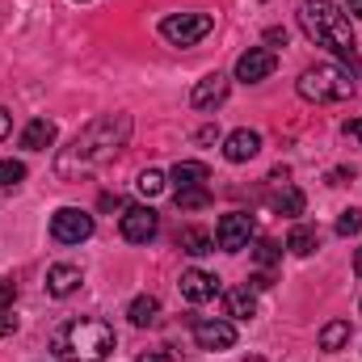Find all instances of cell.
I'll return each instance as SVG.
<instances>
[{"label": "cell", "mask_w": 362, "mask_h": 362, "mask_svg": "<svg viewBox=\"0 0 362 362\" xmlns=\"http://www.w3.org/2000/svg\"><path fill=\"white\" fill-rule=\"evenodd\" d=\"M55 144V122L51 118H30L25 131H21V148L25 152H47Z\"/></svg>", "instance_id": "obj_16"}, {"label": "cell", "mask_w": 362, "mask_h": 362, "mask_svg": "<svg viewBox=\"0 0 362 362\" xmlns=\"http://www.w3.org/2000/svg\"><path fill=\"white\" fill-rule=\"evenodd\" d=\"M181 295L189 299V303H206V299H215V295H223V286H219V278L206 270H185L181 274Z\"/></svg>", "instance_id": "obj_11"}, {"label": "cell", "mask_w": 362, "mask_h": 362, "mask_svg": "<svg viewBox=\"0 0 362 362\" xmlns=\"http://www.w3.org/2000/svg\"><path fill=\"white\" fill-rule=\"evenodd\" d=\"M354 274H358V278H362V249H358V253H354Z\"/></svg>", "instance_id": "obj_37"}, {"label": "cell", "mask_w": 362, "mask_h": 362, "mask_svg": "<svg viewBox=\"0 0 362 362\" xmlns=\"http://www.w3.org/2000/svg\"><path fill=\"white\" fill-rule=\"evenodd\" d=\"M21 181H25V165L21 160H0V189L21 185Z\"/></svg>", "instance_id": "obj_25"}, {"label": "cell", "mask_w": 362, "mask_h": 362, "mask_svg": "<svg viewBox=\"0 0 362 362\" xmlns=\"http://www.w3.org/2000/svg\"><path fill=\"white\" fill-rule=\"evenodd\" d=\"M114 206H122V198L118 194H101V211H114Z\"/></svg>", "instance_id": "obj_33"}, {"label": "cell", "mask_w": 362, "mask_h": 362, "mask_svg": "<svg viewBox=\"0 0 362 362\" xmlns=\"http://www.w3.org/2000/svg\"><path fill=\"white\" fill-rule=\"evenodd\" d=\"M93 236V215L81 206H59L51 215V240L55 245H85Z\"/></svg>", "instance_id": "obj_6"}, {"label": "cell", "mask_w": 362, "mask_h": 362, "mask_svg": "<svg viewBox=\"0 0 362 362\" xmlns=\"http://www.w3.org/2000/svg\"><path fill=\"white\" fill-rule=\"evenodd\" d=\"M118 337L105 320H93V316H76V320H64L55 333H51V354L59 362H101L114 354Z\"/></svg>", "instance_id": "obj_2"}, {"label": "cell", "mask_w": 362, "mask_h": 362, "mask_svg": "<svg viewBox=\"0 0 362 362\" xmlns=\"http://www.w3.org/2000/svg\"><path fill=\"white\" fill-rule=\"evenodd\" d=\"M165 185H169V181H165V173H160V169H144V173H139V181H135V189H139L144 198L165 194Z\"/></svg>", "instance_id": "obj_23"}, {"label": "cell", "mask_w": 362, "mask_h": 362, "mask_svg": "<svg viewBox=\"0 0 362 362\" xmlns=\"http://www.w3.org/2000/svg\"><path fill=\"white\" fill-rule=\"evenodd\" d=\"M257 152H262V135L249 131V127H240V131H232V135L223 139V156H228L232 165H245V160H253Z\"/></svg>", "instance_id": "obj_13"}, {"label": "cell", "mask_w": 362, "mask_h": 362, "mask_svg": "<svg viewBox=\"0 0 362 362\" xmlns=\"http://www.w3.org/2000/svg\"><path fill=\"white\" fill-rule=\"evenodd\" d=\"M274 68H278V55H274L270 47H249V51L236 59V81L262 85L266 76H274Z\"/></svg>", "instance_id": "obj_10"}, {"label": "cell", "mask_w": 362, "mask_h": 362, "mask_svg": "<svg viewBox=\"0 0 362 362\" xmlns=\"http://www.w3.org/2000/svg\"><path fill=\"white\" fill-rule=\"evenodd\" d=\"M211 30H215L211 13H169V17H160V38L173 42V47H198Z\"/></svg>", "instance_id": "obj_5"}, {"label": "cell", "mask_w": 362, "mask_h": 362, "mask_svg": "<svg viewBox=\"0 0 362 362\" xmlns=\"http://www.w3.org/2000/svg\"><path fill=\"white\" fill-rule=\"evenodd\" d=\"M316 245H320V232H316V228H308V223H295V228H291V236H286V249H291L295 257L316 253Z\"/></svg>", "instance_id": "obj_21"}, {"label": "cell", "mask_w": 362, "mask_h": 362, "mask_svg": "<svg viewBox=\"0 0 362 362\" xmlns=\"http://www.w3.org/2000/svg\"><path fill=\"white\" fill-rule=\"evenodd\" d=\"M81 282H85L81 266H51V270H47V295H51V299H68Z\"/></svg>", "instance_id": "obj_14"}, {"label": "cell", "mask_w": 362, "mask_h": 362, "mask_svg": "<svg viewBox=\"0 0 362 362\" xmlns=\"http://www.w3.org/2000/svg\"><path fill=\"white\" fill-rule=\"evenodd\" d=\"M245 362H266V358H245Z\"/></svg>", "instance_id": "obj_38"}, {"label": "cell", "mask_w": 362, "mask_h": 362, "mask_svg": "<svg viewBox=\"0 0 362 362\" xmlns=\"http://www.w3.org/2000/svg\"><path fill=\"white\" fill-rule=\"evenodd\" d=\"M127 316H131V325H135V329H148V325H156V320H160V299H156V295H139V299H131Z\"/></svg>", "instance_id": "obj_20"}, {"label": "cell", "mask_w": 362, "mask_h": 362, "mask_svg": "<svg viewBox=\"0 0 362 362\" xmlns=\"http://www.w3.org/2000/svg\"><path fill=\"white\" fill-rule=\"evenodd\" d=\"M266 42H282V47H286V30H270V34H266Z\"/></svg>", "instance_id": "obj_35"}, {"label": "cell", "mask_w": 362, "mask_h": 362, "mask_svg": "<svg viewBox=\"0 0 362 362\" xmlns=\"http://www.w3.org/2000/svg\"><path fill=\"white\" fill-rule=\"evenodd\" d=\"M295 89H299L303 101L333 105V101L354 97V76H350L346 68H337V64H316V68H308V72L295 81Z\"/></svg>", "instance_id": "obj_4"}, {"label": "cell", "mask_w": 362, "mask_h": 362, "mask_svg": "<svg viewBox=\"0 0 362 362\" xmlns=\"http://www.w3.org/2000/svg\"><path fill=\"white\" fill-rule=\"evenodd\" d=\"M139 362H177V358H173V350H148V354H139Z\"/></svg>", "instance_id": "obj_30"}, {"label": "cell", "mask_w": 362, "mask_h": 362, "mask_svg": "<svg viewBox=\"0 0 362 362\" xmlns=\"http://www.w3.org/2000/svg\"><path fill=\"white\" fill-rule=\"evenodd\" d=\"M223 312H228L232 320H253V316H257V291H253V286L223 291Z\"/></svg>", "instance_id": "obj_15"}, {"label": "cell", "mask_w": 362, "mask_h": 362, "mask_svg": "<svg viewBox=\"0 0 362 362\" xmlns=\"http://www.w3.org/2000/svg\"><path fill=\"white\" fill-rule=\"evenodd\" d=\"M346 177H354V169H337V173H329V185H346Z\"/></svg>", "instance_id": "obj_32"}, {"label": "cell", "mask_w": 362, "mask_h": 362, "mask_svg": "<svg viewBox=\"0 0 362 362\" xmlns=\"http://www.w3.org/2000/svg\"><path fill=\"white\" fill-rule=\"evenodd\" d=\"M8 131H13V118H8V110H4V105H0V144H4V139H8Z\"/></svg>", "instance_id": "obj_31"}, {"label": "cell", "mask_w": 362, "mask_h": 362, "mask_svg": "<svg viewBox=\"0 0 362 362\" xmlns=\"http://www.w3.org/2000/svg\"><path fill=\"white\" fill-rule=\"evenodd\" d=\"M169 177H173L177 189H189V185H206V181H211V169H206L202 160H177Z\"/></svg>", "instance_id": "obj_18"}, {"label": "cell", "mask_w": 362, "mask_h": 362, "mask_svg": "<svg viewBox=\"0 0 362 362\" xmlns=\"http://www.w3.org/2000/svg\"><path fill=\"white\" fill-rule=\"evenodd\" d=\"M346 8H350V17H362V0H346Z\"/></svg>", "instance_id": "obj_36"}, {"label": "cell", "mask_w": 362, "mask_h": 362, "mask_svg": "<svg viewBox=\"0 0 362 362\" xmlns=\"http://www.w3.org/2000/svg\"><path fill=\"white\" fill-rule=\"evenodd\" d=\"M249 240H253V215L249 211H228L215 223V245L223 253H240V249H249Z\"/></svg>", "instance_id": "obj_7"}, {"label": "cell", "mask_w": 362, "mask_h": 362, "mask_svg": "<svg viewBox=\"0 0 362 362\" xmlns=\"http://www.w3.org/2000/svg\"><path fill=\"white\" fill-rule=\"evenodd\" d=\"M177 245H181V253H189V257H206V253H215V236H211L206 228H181Z\"/></svg>", "instance_id": "obj_17"}, {"label": "cell", "mask_w": 362, "mask_h": 362, "mask_svg": "<svg viewBox=\"0 0 362 362\" xmlns=\"http://www.w3.org/2000/svg\"><path fill=\"white\" fill-rule=\"evenodd\" d=\"M346 346H350V320H329V325L320 329V350L337 354V350H346Z\"/></svg>", "instance_id": "obj_22"}, {"label": "cell", "mask_w": 362, "mask_h": 362, "mask_svg": "<svg viewBox=\"0 0 362 362\" xmlns=\"http://www.w3.org/2000/svg\"><path fill=\"white\" fill-rule=\"evenodd\" d=\"M8 333H17V316H13V308L0 312V337H8Z\"/></svg>", "instance_id": "obj_28"}, {"label": "cell", "mask_w": 362, "mask_h": 362, "mask_svg": "<svg viewBox=\"0 0 362 362\" xmlns=\"http://www.w3.org/2000/svg\"><path fill=\"white\" fill-rule=\"evenodd\" d=\"M270 211L274 215H303V189H295V185H286L282 181V189H274L270 194Z\"/></svg>", "instance_id": "obj_19"}, {"label": "cell", "mask_w": 362, "mask_h": 362, "mask_svg": "<svg viewBox=\"0 0 362 362\" xmlns=\"http://www.w3.org/2000/svg\"><path fill=\"white\" fill-rule=\"evenodd\" d=\"M127 139H131V114H97V118H89L76 131V139L68 148H59L55 177L81 181V177H89V173H97V169H105L127 148Z\"/></svg>", "instance_id": "obj_1"}, {"label": "cell", "mask_w": 362, "mask_h": 362, "mask_svg": "<svg viewBox=\"0 0 362 362\" xmlns=\"http://www.w3.org/2000/svg\"><path fill=\"white\" fill-rule=\"evenodd\" d=\"M223 97H228V76L223 72H211V76H202L194 93H189V105L194 110H215V105H223Z\"/></svg>", "instance_id": "obj_12"}, {"label": "cell", "mask_w": 362, "mask_h": 362, "mask_svg": "<svg viewBox=\"0 0 362 362\" xmlns=\"http://www.w3.org/2000/svg\"><path fill=\"white\" fill-rule=\"evenodd\" d=\"M253 257H257L262 266H274V262L282 257V249H278L274 240H257V249H253Z\"/></svg>", "instance_id": "obj_27"}, {"label": "cell", "mask_w": 362, "mask_h": 362, "mask_svg": "<svg viewBox=\"0 0 362 362\" xmlns=\"http://www.w3.org/2000/svg\"><path fill=\"white\" fill-rule=\"evenodd\" d=\"M118 228H122V240H131V245H148V240L160 232V215H156L152 206H122Z\"/></svg>", "instance_id": "obj_8"}, {"label": "cell", "mask_w": 362, "mask_h": 362, "mask_svg": "<svg viewBox=\"0 0 362 362\" xmlns=\"http://www.w3.org/2000/svg\"><path fill=\"white\" fill-rule=\"evenodd\" d=\"M299 25H303V34H308L316 47H329L333 55L354 59L358 38H354L350 13H346L337 0H303V4H299Z\"/></svg>", "instance_id": "obj_3"}, {"label": "cell", "mask_w": 362, "mask_h": 362, "mask_svg": "<svg viewBox=\"0 0 362 362\" xmlns=\"http://www.w3.org/2000/svg\"><path fill=\"white\" fill-rule=\"evenodd\" d=\"M13 299H17V286H13V282H0V312L13 308Z\"/></svg>", "instance_id": "obj_29"}, {"label": "cell", "mask_w": 362, "mask_h": 362, "mask_svg": "<svg viewBox=\"0 0 362 362\" xmlns=\"http://www.w3.org/2000/svg\"><path fill=\"white\" fill-rule=\"evenodd\" d=\"M346 135H354V139H362V118H350V122H346Z\"/></svg>", "instance_id": "obj_34"}, {"label": "cell", "mask_w": 362, "mask_h": 362, "mask_svg": "<svg viewBox=\"0 0 362 362\" xmlns=\"http://www.w3.org/2000/svg\"><path fill=\"white\" fill-rule=\"evenodd\" d=\"M211 202V189L206 185H189V189H177V206L181 211H198Z\"/></svg>", "instance_id": "obj_24"}, {"label": "cell", "mask_w": 362, "mask_h": 362, "mask_svg": "<svg viewBox=\"0 0 362 362\" xmlns=\"http://www.w3.org/2000/svg\"><path fill=\"white\" fill-rule=\"evenodd\" d=\"M194 346L211 350V354H223V350L236 346V325L232 320H194Z\"/></svg>", "instance_id": "obj_9"}, {"label": "cell", "mask_w": 362, "mask_h": 362, "mask_svg": "<svg viewBox=\"0 0 362 362\" xmlns=\"http://www.w3.org/2000/svg\"><path fill=\"white\" fill-rule=\"evenodd\" d=\"M362 232V211H341V219H337V236H358Z\"/></svg>", "instance_id": "obj_26"}]
</instances>
